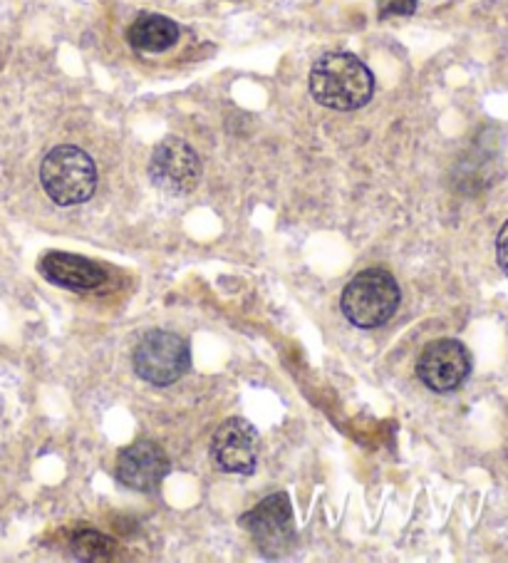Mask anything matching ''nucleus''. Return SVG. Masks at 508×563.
<instances>
[{
	"label": "nucleus",
	"instance_id": "nucleus-5",
	"mask_svg": "<svg viewBox=\"0 0 508 563\" xmlns=\"http://www.w3.org/2000/svg\"><path fill=\"white\" fill-rule=\"evenodd\" d=\"M201 159L197 150L181 137H166L156 144L150 159V177L154 187L172 194V197H187L201 181Z\"/></svg>",
	"mask_w": 508,
	"mask_h": 563
},
{
	"label": "nucleus",
	"instance_id": "nucleus-13",
	"mask_svg": "<svg viewBox=\"0 0 508 563\" xmlns=\"http://www.w3.org/2000/svg\"><path fill=\"white\" fill-rule=\"evenodd\" d=\"M417 11V0H379V18H407Z\"/></svg>",
	"mask_w": 508,
	"mask_h": 563
},
{
	"label": "nucleus",
	"instance_id": "nucleus-7",
	"mask_svg": "<svg viewBox=\"0 0 508 563\" xmlns=\"http://www.w3.org/2000/svg\"><path fill=\"white\" fill-rule=\"evenodd\" d=\"M417 375L432 393L449 395L462 387L472 375V355L454 338L429 343L417 361Z\"/></svg>",
	"mask_w": 508,
	"mask_h": 563
},
{
	"label": "nucleus",
	"instance_id": "nucleus-11",
	"mask_svg": "<svg viewBox=\"0 0 508 563\" xmlns=\"http://www.w3.org/2000/svg\"><path fill=\"white\" fill-rule=\"evenodd\" d=\"M126 41L136 53L159 55L179 43V25L166 15L142 13L134 18L130 31H126Z\"/></svg>",
	"mask_w": 508,
	"mask_h": 563
},
{
	"label": "nucleus",
	"instance_id": "nucleus-14",
	"mask_svg": "<svg viewBox=\"0 0 508 563\" xmlns=\"http://www.w3.org/2000/svg\"><path fill=\"white\" fill-rule=\"evenodd\" d=\"M496 261H498V268L508 276V221L504 223L496 236Z\"/></svg>",
	"mask_w": 508,
	"mask_h": 563
},
{
	"label": "nucleus",
	"instance_id": "nucleus-10",
	"mask_svg": "<svg viewBox=\"0 0 508 563\" xmlns=\"http://www.w3.org/2000/svg\"><path fill=\"white\" fill-rule=\"evenodd\" d=\"M37 268H41L45 280L67 290H95L107 280L102 266H97L82 256L65 254V251H51V254H45Z\"/></svg>",
	"mask_w": 508,
	"mask_h": 563
},
{
	"label": "nucleus",
	"instance_id": "nucleus-8",
	"mask_svg": "<svg viewBox=\"0 0 508 563\" xmlns=\"http://www.w3.org/2000/svg\"><path fill=\"white\" fill-rule=\"evenodd\" d=\"M258 430L243 417L223 422L211 442V457L217 467L229 474H253L258 462Z\"/></svg>",
	"mask_w": 508,
	"mask_h": 563
},
{
	"label": "nucleus",
	"instance_id": "nucleus-6",
	"mask_svg": "<svg viewBox=\"0 0 508 563\" xmlns=\"http://www.w3.org/2000/svg\"><path fill=\"white\" fill-rule=\"evenodd\" d=\"M241 527L251 533V539L266 559H278L290 549L296 539L292 529V507L286 492H276L256 504L246 517H241Z\"/></svg>",
	"mask_w": 508,
	"mask_h": 563
},
{
	"label": "nucleus",
	"instance_id": "nucleus-4",
	"mask_svg": "<svg viewBox=\"0 0 508 563\" xmlns=\"http://www.w3.org/2000/svg\"><path fill=\"white\" fill-rule=\"evenodd\" d=\"M132 365L144 383L156 387L174 385L191 367L189 343L169 330H152L136 343Z\"/></svg>",
	"mask_w": 508,
	"mask_h": 563
},
{
	"label": "nucleus",
	"instance_id": "nucleus-2",
	"mask_svg": "<svg viewBox=\"0 0 508 563\" xmlns=\"http://www.w3.org/2000/svg\"><path fill=\"white\" fill-rule=\"evenodd\" d=\"M402 290L397 278L385 268H367L350 280L340 298L343 313L350 323L365 330L379 328L397 313Z\"/></svg>",
	"mask_w": 508,
	"mask_h": 563
},
{
	"label": "nucleus",
	"instance_id": "nucleus-1",
	"mask_svg": "<svg viewBox=\"0 0 508 563\" xmlns=\"http://www.w3.org/2000/svg\"><path fill=\"white\" fill-rule=\"evenodd\" d=\"M308 87L318 104L338 112H353L373 100L375 77L360 57L328 53L312 63Z\"/></svg>",
	"mask_w": 508,
	"mask_h": 563
},
{
	"label": "nucleus",
	"instance_id": "nucleus-3",
	"mask_svg": "<svg viewBox=\"0 0 508 563\" xmlns=\"http://www.w3.org/2000/svg\"><path fill=\"white\" fill-rule=\"evenodd\" d=\"M41 181L57 207H77L95 197L97 167L90 154L73 144H60L45 154Z\"/></svg>",
	"mask_w": 508,
	"mask_h": 563
},
{
	"label": "nucleus",
	"instance_id": "nucleus-9",
	"mask_svg": "<svg viewBox=\"0 0 508 563\" xmlns=\"http://www.w3.org/2000/svg\"><path fill=\"white\" fill-rule=\"evenodd\" d=\"M169 470L172 464L169 457H166L164 446L152 440H140L120 452L114 477L126 489L150 494L159 489V484L169 474Z\"/></svg>",
	"mask_w": 508,
	"mask_h": 563
},
{
	"label": "nucleus",
	"instance_id": "nucleus-12",
	"mask_svg": "<svg viewBox=\"0 0 508 563\" xmlns=\"http://www.w3.org/2000/svg\"><path fill=\"white\" fill-rule=\"evenodd\" d=\"M70 549L80 561H110L117 553V543L95 529H77L70 537Z\"/></svg>",
	"mask_w": 508,
	"mask_h": 563
}]
</instances>
